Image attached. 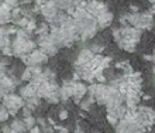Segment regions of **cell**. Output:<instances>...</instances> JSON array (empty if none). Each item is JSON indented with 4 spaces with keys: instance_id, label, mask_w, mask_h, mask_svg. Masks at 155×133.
Listing matches in <instances>:
<instances>
[{
    "instance_id": "1",
    "label": "cell",
    "mask_w": 155,
    "mask_h": 133,
    "mask_svg": "<svg viewBox=\"0 0 155 133\" xmlns=\"http://www.w3.org/2000/svg\"><path fill=\"white\" fill-rule=\"evenodd\" d=\"M12 47H13L14 57L20 58L21 55L33 53V51L38 47V44H37V41H34L33 40V37L14 36V38H13V41H12Z\"/></svg>"
},
{
    "instance_id": "2",
    "label": "cell",
    "mask_w": 155,
    "mask_h": 133,
    "mask_svg": "<svg viewBox=\"0 0 155 133\" xmlns=\"http://www.w3.org/2000/svg\"><path fill=\"white\" fill-rule=\"evenodd\" d=\"M127 20H128V24L134 26L137 29L148 30V29H152V26H154V14L151 12L127 13Z\"/></svg>"
},
{
    "instance_id": "3",
    "label": "cell",
    "mask_w": 155,
    "mask_h": 133,
    "mask_svg": "<svg viewBox=\"0 0 155 133\" xmlns=\"http://www.w3.org/2000/svg\"><path fill=\"white\" fill-rule=\"evenodd\" d=\"M2 104L10 111L12 116H16L17 112L21 111L23 106H25V99L21 95H17V94L12 92V94L2 96Z\"/></svg>"
},
{
    "instance_id": "4",
    "label": "cell",
    "mask_w": 155,
    "mask_h": 133,
    "mask_svg": "<svg viewBox=\"0 0 155 133\" xmlns=\"http://www.w3.org/2000/svg\"><path fill=\"white\" fill-rule=\"evenodd\" d=\"M48 58H49V55L47 54V53H44L40 47H38V50L35 48L33 53L24 54L20 57V60L25 65H42V64H45L48 61Z\"/></svg>"
},
{
    "instance_id": "5",
    "label": "cell",
    "mask_w": 155,
    "mask_h": 133,
    "mask_svg": "<svg viewBox=\"0 0 155 133\" xmlns=\"http://www.w3.org/2000/svg\"><path fill=\"white\" fill-rule=\"evenodd\" d=\"M17 84L18 82H17L14 78H12L6 71H2V89H0L2 96L7 95V94H12V92L16 89Z\"/></svg>"
},
{
    "instance_id": "6",
    "label": "cell",
    "mask_w": 155,
    "mask_h": 133,
    "mask_svg": "<svg viewBox=\"0 0 155 133\" xmlns=\"http://www.w3.org/2000/svg\"><path fill=\"white\" fill-rule=\"evenodd\" d=\"M94 53L90 48H82L79 51V54H78L76 60H75V66H85V65H90L92 61L94 58Z\"/></svg>"
},
{
    "instance_id": "7",
    "label": "cell",
    "mask_w": 155,
    "mask_h": 133,
    "mask_svg": "<svg viewBox=\"0 0 155 133\" xmlns=\"http://www.w3.org/2000/svg\"><path fill=\"white\" fill-rule=\"evenodd\" d=\"M58 12H59V7L57 6V3L54 0H48L47 3H44L41 6V16L44 17L48 23L57 16Z\"/></svg>"
},
{
    "instance_id": "8",
    "label": "cell",
    "mask_w": 155,
    "mask_h": 133,
    "mask_svg": "<svg viewBox=\"0 0 155 133\" xmlns=\"http://www.w3.org/2000/svg\"><path fill=\"white\" fill-rule=\"evenodd\" d=\"M74 85L75 81H65L59 88V96H61V102H66L71 98H74Z\"/></svg>"
},
{
    "instance_id": "9",
    "label": "cell",
    "mask_w": 155,
    "mask_h": 133,
    "mask_svg": "<svg viewBox=\"0 0 155 133\" xmlns=\"http://www.w3.org/2000/svg\"><path fill=\"white\" fill-rule=\"evenodd\" d=\"M94 17H96V20H97L100 29H106V27H109V26L111 24V21H113V14L109 12V9L107 7L104 9V10H102L100 13H97Z\"/></svg>"
},
{
    "instance_id": "10",
    "label": "cell",
    "mask_w": 155,
    "mask_h": 133,
    "mask_svg": "<svg viewBox=\"0 0 155 133\" xmlns=\"http://www.w3.org/2000/svg\"><path fill=\"white\" fill-rule=\"evenodd\" d=\"M87 95V87L82 81H75L74 85V101L76 104H79L85 96Z\"/></svg>"
},
{
    "instance_id": "11",
    "label": "cell",
    "mask_w": 155,
    "mask_h": 133,
    "mask_svg": "<svg viewBox=\"0 0 155 133\" xmlns=\"http://www.w3.org/2000/svg\"><path fill=\"white\" fill-rule=\"evenodd\" d=\"M12 21H13L12 7L6 2H2V6H0V23L3 26V24H8Z\"/></svg>"
},
{
    "instance_id": "12",
    "label": "cell",
    "mask_w": 155,
    "mask_h": 133,
    "mask_svg": "<svg viewBox=\"0 0 155 133\" xmlns=\"http://www.w3.org/2000/svg\"><path fill=\"white\" fill-rule=\"evenodd\" d=\"M20 95L24 99H28L31 96H38V87L34 85L33 82H27L25 85L20 88Z\"/></svg>"
},
{
    "instance_id": "13",
    "label": "cell",
    "mask_w": 155,
    "mask_h": 133,
    "mask_svg": "<svg viewBox=\"0 0 155 133\" xmlns=\"http://www.w3.org/2000/svg\"><path fill=\"white\" fill-rule=\"evenodd\" d=\"M106 7H107L106 4H103L102 2H99V0H87V4H86V10H87L92 16H96L97 13H100Z\"/></svg>"
},
{
    "instance_id": "14",
    "label": "cell",
    "mask_w": 155,
    "mask_h": 133,
    "mask_svg": "<svg viewBox=\"0 0 155 133\" xmlns=\"http://www.w3.org/2000/svg\"><path fill=\"white\" fill-rule=\"evenodd\" d=\"M10 126H12V130L13 133H21V132H25L27 129V125H25L24 119L21 121V119H13L12 123H10Z\"/></svg>"
},
{
    "instance_id": "15",
    "label": "cell",
    "mask_w": 155,
    "mask_h": 133,
    "mask_svg": "<svg viewBox=\"0 0 155 133\" xmlns=\"http://www.w3.org/2000/svg\"><path fill=\"white\" fill-rule=\"evenodd\" d=\"M40 48H41L42 51H44V53H47V54H48L49 57L55 55V54L58 53V50H59V48H58V47L52 43V40H51V41H48V43H45V44H42V46H41Z\"/></svg>"
},
{
    "instance_id": "16",
    "label": "cell",
    "mask_w": 155,
    "mask_h": 133,
    "mask_svg": "<svg viewBox=\"0 0 155 133\" xmlns=\"http://www.w3.org/2000/svg\"><path fill=\"white\" fill-rule=\"evenodd\" d=\"M17 29H18V27H17L16 24L14 26L3 24L2 26V30H0V34H2V36H10V37H12V36H16Z\"/></svg>"
},
{
    "instance_id": "17",
    "label": "cell",
    "mask_w": 155,
    "mask_h": 133,
    "mask_svg": "<svg viewBox=\"0 0 155 133\" xmlns=\"http://www.w3.org/2000/svg\"><path fill=\"white\" fill-rule=\"evenodd\" d=\"M54 2L57 3V6L59 7V10H64V12H66L68 9H71L72 6H75L74 0H54Z\"/></svg>"
},
{
    "instance_id": "18",
    "label": "cell",
    "mask_w": 155,
    "mask_h": 133,
    "mask_svg": "<svg viewBox=\"0 0 155 133\" xmlns=\"http://www.w3.org/2000/svg\"><path fill=\"white\" fill-rule=\"evenodd\" d=\"M40 96H31V98H28V99H25V105L28 106L30 109H37L38 105H40Z\"/></svg>"
},
{
    "instance_id": "19",
    "label": "cell",
    "mask_w": 155,
    "mask_h": 133,
    "mask_svg": "<svg viewBox=\"0 0 155 133\" xmlns=\"http://www.w3.org/2000/svg\"><path fill=\"white\" fill-rule=\"evenodd\" d=\"M51 33V26H49V23L47 24V23H41L40 26H37V29H35V34L37 36H41V34H48Z\"/></svg>"
},
{
    "instance_id": "20",
    "label": "cell",
    "mask_w": 155,
    "mask_h": 133,
    "mask_svg": "<svg viewBox=\"0 0 155 133\" xmlns=\"http://www.w3.org/2000/svg\"><path fill=\"white\" fill-rule=\"evenodd\" d=\"M24 119V122H25V125H27V129H33L35 125H38L37 123V118H34L33 115H30V116H25V118H23Z\"/></svg>"
},
{
    "instance_id": "21",
    "label": "cell",
    "mask_w": 155,
    "mask_h": 133,
    "mask_svg": "<svg viewBox=\"0 0 155 133\" xmlns=\"http://www.w3.org/2000/svg\"><path fill=\"white\" fill-rule=\"evenodd\" d=\"M10 116H12L10 111H8V109L6 108L3 104H2V108H0V121H2V122H6Z\"/></svg>"
},
{
    "instance_id": "22",
    "label": "cell",
    "mask_w": 155,
    "mask_h": 133,
    "mask_svg": "<svg viewBox=\"0 0 155 133\" xmlns=\"http://www.w3.org/2000/svg\"><path fill=\"white\" fill-rule=\"evenodd\" d=\"M12 41H13V38H10V36H2L0 37V47L3 48V47L12 46Z\"/></svg>"
},
{
    "instance_id": "23",
    "label": "cell",
    "mask_w": 155,
    "mask_h": 133,
    "mask_svg": "<svg viewBox=\"0 0 155 133\" xmlns=\"http://www.w3.org/2000/svg\"><path fill=\"white\" fill-rule=\"evenodd\" d=\"M25 29L28 30L30 33H35V29H37V23H35V20H34V17H33V19H30L28 24H27V27H25Z\"/></svg>"
},
{
    "instance_id": "24",
    "label": "cell",
    "mask_w": 155,
    "mask_h": 133,
    "mask_svg": "<svg viewBox=\"0 0 155 133\" xmlns=\"http://www.w3.org/2000/svg\"><path fill=\"white\" fill-rule=\"evenodd\" d=\"M89 48H90L92 51H93L94 54H100V53H102V51L104 50V47L100 46V44H92V46H90Z\"/></svg>"
},
{
    "instance_id": "25",
    "label": "cell",
    "mask_w": 155,
    "mask_h": 133,
    "mask_svg": "<svg viewBox=\"0 0 155 133\" xmlns=\"http://www.w3.org/2000/svg\"><path fill=\"white\" fill-rule=\"evenodd\" d=\"M2 53H3V55H7V57H12V55H14V53H13V47H12V46L3 47V48H2Z\"/></svg>"
},
{
    "instance_id": "26",
    "label": "cell",
    "mask_w": 155,
    "mask_h": 133,
    "mask_svg": "<svg viewBox=\"0 0 155 133\" xmlns=\"http://www.w3.org/2000/svg\"><path fill=\"white\" fill-rule=\"evenodd\" d=\"M31 112H33V109H30L27 105L25 106H23V109H21V113H23V118H25V116H30L31 115Z\"/></svg>"
},
{
    "instance_id": "27",
    "label": "cell",
    "mask_w": 155,
    "mask_h": 133,
    "mask_svg": "<svg viewBox=\"0 0 155 133\" xmlns=\"http://www.w3.org/2000/svg\"><path fill=\"white\" fill-rule=\"evenodd\" d=\"M58 118H59V121H65L66 118H68V111H65V109L59 111L58 112Z\"/></svg>"
},
{
    "instance_id": "28",
    "label": "cell",
    "mask_w": 155,
    "mask_h": 133,
    "mask_svg": "<svg viewBox=\"0 0 155 133\" xmlns=\"http://www.w3.org/2000/svg\"><path fill=\"white\" fill-rule=\"evenodd\" d=\"M10 65V58H8L7 55H3V58H2V66H8Z\"/></svg>"
},
{
    "instance_id": "29",
    "label": "cell",
    "mask_w": 155,
    "mask_h": 133,
    "mask_svg": "<svg viewBox=\"0 0 155 133\" xmlns=\"http://www.w3.org/2000/svg\"><path fill=\"white\" fill-rule=\"evenodd\" d=\"M2 132H3V133L13 132V130H12V126H10V125H3V126H2Z\"/></svg>"
},
{
    "instance_id": "30",
    "label": "cell",
    "mask_w": 155,
    "mask_h": 133,
    "mask_svg": "<svg viewBox=\"0 0 155 133\" xmlns=\"http://www.w3.org/2000/svg\"><path fill=\"white\" fill-rule=\"evenodd\" d=\"M30 132H31V133H38V132H42V130H41V126L40 125H35L33 129H30Z\"/></svg>"
},
{
    "instance_id": "31",
    "label": "cell",
    "mask_w": 155,
    "mask_h": 133,
    "mask_svg": "<svg viewBox=\"0 0 155 133\" xmlns=\"http://www.w3.org/2000/svg\"><path fill=\"white\" fill-rule=\"evenodd\" d=\"M54 128H55V129H57L58 132H64V133L68 132V129H66L65 126H54Z\"/></svg>"
},
{
    "instance_id": "32",
    "label": "cell",
    "mask_w": 155,
    "mask_h": 133,
    "mask_svg": "<svg viewBox=\"0 0 155 133\" xmlns=\"http://www.w3.org/2000/svg\"><path fill=\"white\" fill-rule=\"evenodd\" d=\"M34 2H35V4H38V6H42V4L47 3L48 0H34Z\"/></svg>"
},
{
    "instance_id": "33",
    "label": "cell",
    "mask_w": 155,
    "mask_h": 133,
    "mask_svg": "<svg viewBox=\"0 0 155 133\" xmlns=\"http://www.w3.org/2000/svg\"><path fill=\"white\" fill-rule=\"evenodd\" d=\"M131 12H134V13H137V12H138V9L135 7V6H131Z\"/></svg>"
},
{
    "instance_id": "34",
    "label": "cell",
    "mask_w": 155,
    "mask_h": 133,
    "mask_svg": "<svg viewBox=\"0 0 155 133\" xmlns=\"http://www.w3.org/2000/svg\"><path fill=\"white\" fill-rule=\"evenodd\" d=\"M152 63H154V81H155V57H152Z\"/></svg>"
}]
</instances>
